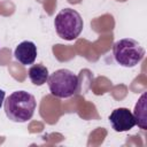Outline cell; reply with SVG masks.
<instances>
[{
    "mask_svg": "<svg viewBox=\"0 0 147 147\" xmlns=\"http://www.w3.org/2000/svg\"><path fill=\"white\" fill-rule=\"evenodd\" d=\"M37 102L34 96L26 91L13 92L5 101L7 117L16 123H24L32 118Z\"/></svg>",
    "mask_w": 147,
    "mask_h": 147,
    "instance_id": "obj_1",
    "label": "cell"
},
{
    "mask_svg": "<svg viewBox=\"0 0 147 147\" xmlns=\"http://www.w3.org/2000/svg\"><path fill=\"white\" fill-rule=\"evenodd\" d=\"M51 93L61 99H68L75 95L79 90V77L68 69L54 71L47 79Z\"/></svg>",
    "mask_w": 147,
    "mask_h": 147,
    "instance_id": "obj_2",
    "label": "cell"
},
{
    "mask_svg": "<svg viewBox=\"0 0 147 147\" xmlns=\"http://www.w3.org/2000/svg\"><path fill=\"white\" fill-rule=\"evenodd\" d=\"M54 26L60 38L64 40H74L83 31L84 22L78 11L71 8H64L55 16Z\"/></svg>",
    "mask_w": 147,
    "mask_h": 147,
    "instance_id": "obj_3",
    "label": "cell"
},
{
    "mask_svg": "<svg viewBox=\"0 0 147 147\" xmlns=\"http://www.w3.org/2000/svg\"><path fill=\"white\" fill-rule=\"evenodd\" d=\"M113 54L118 64L125 68H132L144 59L145 49L137 40L123 38L114 44Z\"/></svg>",
    "mask_w": 147,
    "mask_h": 147,
    "instance_id": "obj_4",
    "label": "cell"
},
{
    "mask_svg": "<svg viewBox=\"0 0 147 147\" xmlns=\"http://www.w3.org/2000/svg\"><path fill=\"white\" fill-rule=\"evenodd\" d=\"M109 121L116 132H124L131 130L136 125L133 114L127 108H117L109 115Z\"/></svg>",
    "mask_w": 147,
    "mask_h": 147,
    "instance_id": "obj_5",
    "label": "cell"
},
{
    "mask_svg": "<svg viewBox=\"0 0 147 147\" xmlns=\"http://www.w3.org/2000/svg\"><path fill=\"white\" fill-rule=\"evenodd\" d=\"M14 56L23 65L33 64L37 57V46L32 41L24 40L15 48Z\"/></svg>",
    "mask_w": 147,
    "mask_h": 147,
    "instance_id": "obj_6",
    "label": "cell"
},
{
    "mask_svg": "<svg viewBox=\"0 0 147 147\" xmlns=\"http://www.w3.org/2000/svg\"><path fill=\"white\" fill-rule=\"evenodd\" d=\"M28 75H29L30 80L37 86H41L45 83H47V79L49 77L48 69L40 63L31 65L28 71Z\"/></svg>",
    "mask_w": 147,
    "mask_h": 147,
    "instance_id": "obj_7",
    "label": "cell"
},
{
    "mask_svg": "<svg viewBox=\"0 0 147 147\" xmlns=\"http://www.w3.org/2000/svg\"><path fill=\"white\" fill-rule=\"evenodd\" d=\"M147 110H146V93H144L140 99L138 100L136 107H134V119H136V124H138V126L142 130L147 129V115H146Z\"/></svg>",
    "mask_w": 147,
    "mask_h": 147,
    "instance_id": "obj_8",
    "label": "cell"
},
{
    "mask_svg": "<svg viewBox=\"0 0 147 147\" xmlns=\"http://www.w3.org/2000/svg\"><path fill=\"white\" fill-rule=\"evenodd\" d=\"M5 95H6L5 91L3 90H0V108L2 107V105L5 102Z\"/></svg>",
    "mask_w": 147,
    "mask_h": 147,
    "instance_id": "obj_9",
    "label": "cell"
}]
</instances>
